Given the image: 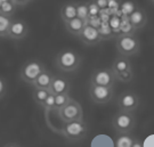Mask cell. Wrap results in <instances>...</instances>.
Masks as SVG:
<instances>
[{
	"label": "cell",
	"mask_w": 154,
	"mask_h": 147,
	"mask_svg": "<svg viewBox=\"0 0 154 147\" xmlns=\"http://www.w3.org/2000/svg\"><path fill=\"white\" fill-rule=\"evenodd\" d=\"M87 132H88V127L83 119L71 121V122H64V124L60 130V133L62 136L71 142L85 139L87 136Z\"/></svg>",
	"instance_id": "1"
},
{
	"label": "cell",
	"mask_w": 154,
	"mask_h": 147,
	"mask_svg": "<svg viewBox=\"0 0 154 147\" xmlns=\"http://www.w3.org/2000/svg\"><path fill=\"white\" fill-rule=\"evenodd\" d=\"M81 64V57L75 50L63 49L56 55L55 65L63 72H74Z\"/></svg>",
	"instance_id": "2"
},
{
	"label": "cell",
	"mask_w": 154,
	"mask_h": 147,
	"mask_svg": "<svg viewBox=\"0 0 154 147\" xmlns=\"http://www.w3.org/2000/svg\"><path fill=\"white\" fill-rule=\"evenodd\" d=\"M137 123L134 112L119 109L112 118V127L116 133H131Z\"/></svg>",
	"instance_id": "3"
},
{
	"label": "cell",
	"mask_w": 154,
	"mask_h": 147,
	"mask_svg": "<svg viewBox=\"0 0 154 147\" xmlns=\"http://www.w3.org/2000/svg\"><path fill=\"white\" fill-rule=\"evenodd\" d=\"M116 48L118 53L123 56H137L140 53V41L135 34H119Z\"/></svg>",
	"instance_id": "4"
},
{
	"label": "cell",
	"mask_w": 154,
	"mask_h": 147,
	"mask_svg": "<svg viewBox=\"0 0 154 147\" xmlns=\"http://www.w3.org/2000/svg\"><path fill=\"white\" fill-rule=\"evenodd\" d=\"M57 115L62 122H71V121L83 119V109L81 104L75 99L71 98V100L57 111Z\"/></svg>",
	"instance_id": "5"
},
{
	"label": "cell",
	"mask_w": 154,
	"mask_h": 147,
	"mask_svg": "<svg viewBox=\"0 0 154 147\" xmlns=\"http://www.w3.org/2000/svg\"><path fill=\"white\" fill-rule=\"evenodd\" d=\"M45 70L44 64L37 60H26L22 65L20 70V78L28 84L32 86L34 80L38 78V75Z\"/></svg>",
	"instance_id": "6"
},
{
	"label": "cell",
	"mask_w": 154,
	"mask_h": 147,
	"mask_svg": "<svg viewBox=\"0 0 154 147\" xmlns=\"http://www.w3.org/2000/svg\"><path fill=\"white\" fill-rule=\"evenodd\" d=\"M116 75L112 69H96L94 70L90 76V83L97 84V86H107V87H114L116 84Z\"/></svg>",
	"instance_id": "7"
},
{
	"label": "cell",
	"mask_w": 154,
	"mask_h": 147,
	"mask_svg": "<svg viewBox=\"0 0 154 147\" xmlns=\"http://www.w3.org/2000/svg\"><path fill=\"white\" fill-rule=\"evenodd\" d=\"M114 90L113 87H107V86H97V84H91L89 86V96L91 102L95 104H106L109 103L113 98Z\"/></svg>",
	"instance_id": "8"
},
{
	"label": "cell",
	"mask_w": 154,
	"mask_h": 147,
	"mask_svg": "<svg viewBox=\"0 0 154 147\" xmlns=\"http://www.w3.org/2000/svg\"><path fill=\"white\" fill-rule=\"evenodd\" d=\"M118 109H123V111H129V112H136L139 106V97L136 93L131 90H126L119 95L118 100H116Z\"/></svg>",
	"instance_id": "9"
},
{
	"label": "cell",
	"mask_w": 154,
	"mask_h": 147,
	"mask_svg": "<svg viewBox=\"0 0 154 147\" xmlns=\"http://www.w3.org/2000/svg\"><path fill=\"white\" fill-rule=\"evenodd\" d=\"M29 34V25L22 18H13L8 31V38L13 40H22Z\"/></svg>",
	"instance_id": "10"
},
{
	"label": "cell",
	"mask_w": 154,
	"mask_h": 147,
	"mask_svg": "<svg viewBox=\"0 0 154 147\" xmlns=\"http://www.w3.org/2000/svg\"><path fill=\"white\" fill-rule=\"evenodd\" d=\"M79 38L87 46H96L102 41V37L97 27H94L87 24L82 29L81 33L79 34Z\"/></svg>",
	"instance_id": "11"
},
{
	"label": "cell",
	"mask_w": 154,
	"mask_h": 147,
	"mask_svg": "<svg viewBox=\"0 0 154 147\" xmlns=\"http://www.w3.org/2000/svg\"><path fill=\"white\" fill-rule=\"evenodd\" d=\"M70 88H71V84H70V81L66 78H63V76L60 75H54L53 82L50 84L49 91L51 93H54V95L66 93H70Z\"/></svg>",
	"instance_id": "12"
},
{
	"label": "cell",
	"mask_w": 154,
	"mask_h": 147,
	"mask_svg": "<svg viewBox=\"0 0 154 147\" xmlns=\"http://www.w3.org/2000/svg\"><path fill=\"white\" fill-rule=\"evenodd\" d=\"M129 21L131 22L132 26L136 30H142L147 24V15L142 8H137L129 15Z\"/></svg>",
	"instance_id": "13"
},
{
	"label": "cell",
	"mask_w": 154,
	"mask_h": 147,
	"mask_svg": "<svg viewBox=\"0 0 154 147\" xmlns=\"http://www.w3.org/2000/svg\"><path fill=\"white\" fill-rule=\"evenodd\" d=\"M65 24V29L66 31L72 34V35H75V37H79V34L81 33L82 31V29L88 23L87 21H85L82 18H80V17H74V18H72L70 21H67V22L64 23Z\"/></svg>",
	"instance_id": "14"
},
{
	"label": "cell",
	"mask_w": 154,
	"mask_h": 147,
	"mask_svg": "<svg viewBox=\"0 0 154 147\" xmlns=\"http://www.w3.org/2000/svg\"><path fill=\"white\" fill-rule=\"evenodd\" d=\"M114 146L116 147H136L140 146V142L136 137H134L129 133H118L116 140H114Z\"/></svg>",
	"instance_id": "15"
},
{
	"label": "cell",
	"mask_w": 154,
	"mask_h": 147,
	"mask_svg": "<svg viewBox=\"0 0 154 147\" xmlns=\"http://www.w3.org/2000/svg\"><path fill=\"white\" fill-rule=\"evenodd\" d=\"M53 78H54V75H53L49 71H47V70L45 69L44 71L38 75V78L34 80L32 86L34 88L48 89V90H49L50 84H51V82H53Z\"/></svg>",
	"instance_id": "16"
},
{
	"label": "cell",
	"mask_w": 154,
	"mask_h": 147,
	"mask_svg": "<svg viewBox=\"0 0 154 147\" xmlns=\"http://www.w3.org/2000/svg\"><path fill=\"white\" fill-rule=\"evenodd\" d=\"M111 69L113 70L114 73L128 71V70H131L132 69L131 62H130V60H129V57H128V56L120 55V56H118L116 60H113Z\"/></svg>",
	"instance_id": "17"
},
{
	"label": "cell",
	"mask_w": 154,
	"mask_h": 147,
	"mask_svg": "<svg viewBox=\"0 0 154 147\" xmlns=\"http://www.w3.org/2000/svg\"><path fill=\"white\" fill-rule=\"evenodd\" d=\"M77 17V2H65L61 8V18L65 23L72 18Z\"/></svg>",
	"instance_id": "18"
},
{
	"label": "cell",
	"mask_w": 154,
	"mask_h": 147,
	"mask_svg": "<svg viewBox=\"0 0 154 147\" xmlns=\"http://www.w3.org/2000/svg\"><path fill=\"white\" fill-rule=\"evenodd\" d=\"M137 30L132 26L131 22L129 21V17L122 15L121 17V24L119 29V34H135Z\"/></svg>",
	"instance_id": "19"
},
{
	"label": "cell",
	"mask_w": 154,
	"mask_h": 147,
	"mask_svg": "<svg viewBox=\"0 0 154 147\" xmlns=\"http://www.w3.org/2000/svg\"><path fill=\"white\" fill-rule=\"evenodd\" d=\"M11 21H13V17L7 16V15H4L0 13V38L8 35Z\"/></svg>",
	"instance_id": "20"
},
{
	"label": "cell",
	"mask_w": 154,
	"mask_h": 147,
	"mask_svg": "<svg viewBox=\"0 0 154 147\" xmlns=\"http://www.w3.org/2000/svg\"><path fill=\"white\" fill-rule=\"evenodd\" d=\"M50 91L48 89H40V88H34L32 93V98L33 100L38 105H42V103L45 102V99L49 96Z\"/></svg>",
	"instance_id": "21"
},
{
	"label": "cell",
	"mask_w": 154,
	"mask_h": 147,
	"mask_svg": "<svg viewBox=\"0 0 154 147\" xmlns=\"http://www.w3.org/2000/svg\"><path fill=\"white\" fill-rule=\"evenodd\" d=\"M17 9V6L14 4L13 0H8V1H4L0 5V13L7 15V16H13L15 14V11Z\"/></svg>",
	"instance_id": "22"
},
{
	"label": "cell",
	"mask_w": 154,
	"mask_h": 147,
	"mask_svg": "<svg viewBox=\"0 0 154 147\" xmlns=\"http://www.w3.org/2000/svg\"><path fill=\"white\" fill-rule=\"evenodd\" d=\"M71 100V97L69 93H58L55 95V105H54V111L57 112L60 109H62L63 106H65L66 104Z\"/></svg>",
	"instance_id": "23"
},
{
	"label": "cell",
	"mask_w": 154,
	"mask_h": 147,
	"mask_svg": "<svg viewBox=\"0 0 154 147\" xmlns=\"http://www.w3.org/2000/svg\"><path fill=\"white\" fill-rule=\"evenodd\" d=\"M98 31L100 33L102 40H107V39L113 38L114 35V31L111 29L109 22H102L98 27Z\"/></svg>",
	"instance_id": "24"
},
{
	"label": "cell",
	"mask_w": 154,
	"mask_h": 147,
	"mask_svg": "<svg viewBox=\"0 0 154 147\" xmlns=\"http://www.w3.org/2000/svg\"><path fill=\"white\" fill-rule=\"evenodd\" d=\"M77 16L85 21H87L89 18V9L87 2H85V1L77 2Z\"/></svg>",
	"instance_id": "25"
},
{
	"label": "cell",
	"mask_w": 154,
	"mask_h": 147,
	"mask_svg": "<svg viewBox=\"0 0 154 147\" xmlns=\"http://www.w3.org/2000/svg\"><path fill=\"white\" fill-rule=\"evenodd\" d=\"M116 75V80L119 82H122V83H128L132 80L134 78V72L131 70H128V71H123V72H119V73H114Z\"/></svg>",
	"instance_id": "26"
},
{
	"label": "cell",
	"mask_w": 154,
	"mask_h": 147,
	"mask_svg": "<svg viewBox=\"0 0 154 147\" xmlns=\"http://www.w3.org/2000/svg\"><path fill=\"white\" fill-rule=\"evenodd\" d=\"M136 9V6L132 1H122L120 4V14L125 16H129Z\"/></svg>",
	"instance_id": "27"
},
{
	"label": "cell",
	"mask_w": 154,
	"mask_h": 147,
	"mask_svg": "<svg viewBox=\"0 0 154 147\" xmlns=\"http://www.w3.org/2000/svg\"><path fill=\"white\" fill-rule=\"evenodd\" d=\"M54 105H55V95L50 93L49 96L45 99V102L42 103L41 107L46 112H49V111H54Z\"/></svg>",
	"instance_id": "28"
},
{
	"label": "cell",
	"mask_w": 154,
	"mask_h": 147,
	"mask_svg": "<svg viewBox=\"0 0 154 147\" xmlns=\"http://www.w3.org/2000/svg\"><path fill=\"white\" fill-rule=\"evenodd\" d=\"M87 5H88V9H89V17L99 16V14H100V8H99L98 5L96 4L95 0H89V1H87Z\"/></svg>",
	"instance_id": "29"
},
{
	"label": "cell",
	"mask_w": 154,
	"mask_h": 147,
	"mask_svg": "<svg viewBox=\"0 0 154 147\" xmlns=\"http://www.w3.org/2000/svg\"><path fill=\"white\" fill-rule=\"evenodd\" d=\"M87 23H88L89 25H91V26L97 27V29H98L99 25H100V23H102V20H100V17L99 16L89 17L88 20H87Z\"/></svg>",
	"instance_id": "30"
},
{
	"label": "cell",
	"mask_w": 154,
	"mask_h": 147,
	"mask_svg": "<svg viewBox=\"0 0 154 147\" xmlns=\"http://www.w3.org/2000/svg\"><path fill=\"white\" fill-rule=\"evenodd\" d=\"M7 93V83L2 76H0V99L4 97Z\"/></svg>",
	"instance_id": "31"
},
{
	"label": "cell",
	"mask_w": 154,
	"mask_h": 147,
	"mask_svg": "<svg viewBox=\"0 0 154 147\" xmlns=\"http://www.w3.org/2000/svg\"><path fill=\"white\" fill-rule=\"evenodd\" d=\"M95 1L98 5L99 8H100V11L109 8V0H95Z\"/></svg>",
	"instance_id": "32"
},
{
	"label": "cell",
	"mask_w": 154,
	"mask_h": 147,
	"mask_svg": "<svg viewBox=\"0 0 154 147\" xmlns=\"http://www.w3.org/2000/svg\"><path fill=\"white\" fill-rule=\"evenodd\" d=\"M14 4L17 6V7H23V6H26L31 1V0H13Z\"/></svg>",
	"instance_id": "33"
},
{
	"label": "cell",
	"mask_w": 154,
	"mask_h": 147,
	"mask_svg": "<svg viewBox=\"0 0 154 147\" xmlns=\"http://www.w3.org/2000/svg\"><path fill=\"white\" fill-rule=\"evenodd\" d=\"M4 1H8V0H0V2H4Z\"/></svg>",
	"instance_id": "34"
},
{
	"label": "cell",
	"mask_w": 154,
	"mask_h": 147,
	"mask_svg": "<svg viewBox=\"0 0 154 147\" xmlns=\"http://www.w3.org/2000/svg\"><path fill=\"white\" fill-rule=\"evenodd\" d=\"M151 1H152V2H153V4H154V0H151Z\"/></svg>",
	"instance_id": "35"
}]
</instances>
